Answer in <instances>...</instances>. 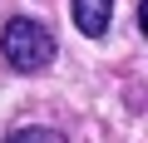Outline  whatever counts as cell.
I'll use <instances>...</instances> for the list:
<instances>
[{"instance_id":"7a4b0ae2","label":"cell","mask_w":148,"mask_h":143,"mask_svg":"<svg viewBox=\"0 0 148 143\" xmlns=\"http://www.w3.org/2000/svg\"><path fill=\"white\" fill-rule=\"evenodd\" d=\"M114 20V0H74V30L84 40H104Z\"/></svg>"},{"instance_id":"3957f363","label":"cell","mask_w":148,"mask_h":143,"mask_svg":"<svg viewBox=\"0 0 148 143\" xmlns=\"http://www.w3.org/2000/svg\"><path fill=\"white\" fill-rule=\"evenodd\" d=\"M0 143H69V138H64L59 128H40V123H35V128H15V133H5Z\"/></svg>"},{"instance_id":"6da1fadb","label":"cell","mask_w":148,"mask_h":143,"mask_svg":"<svg viewBox=\"0 0 148 143\" xmlns=\"http://www.w3.org/2000/svg\"><path fill=\"white\" fill-rule=\"evenodd\" d=\"M0 54H5V64L15 69V74H40V69L54 64L59 44H54V35L40 20L15 15V20H5V30H0Z\"/></svg>"}]
</instances>
